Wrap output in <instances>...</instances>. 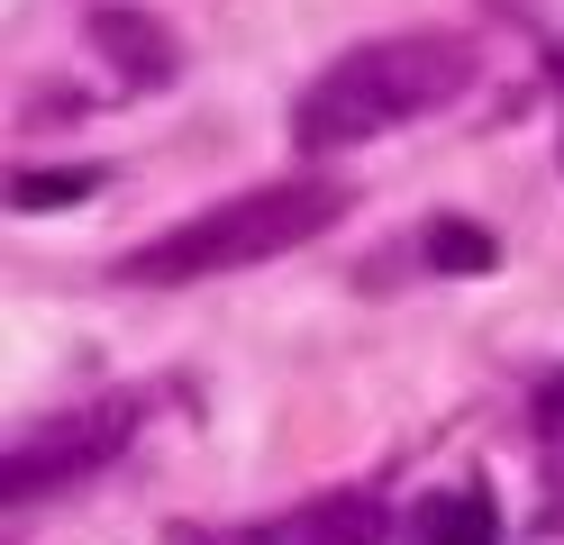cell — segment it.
I'll list each match as a JSON object with an SVG mask.
<instances>
[{
	"mask_svg": "<svg viewBox=\"0 0 564 545\" xmlns=\"http://www.w3.org/2000/svg\"><path fill=\"white\" fill-rule=\"evenodd\" d=\"M474 73H482V55H474V36H455V28L365 36V46H346L319 83L301 91L292 137H301V155H346V145H365V137L401 128V119H429L455 91H474Z\"/></svg>",
	"mask_w": 564,
	"mask_h": 545,
	"instance_id": "1",
	"label": "cell"
},
{
	"mask_svg": "<svg viewBox=\"0 0 564 545\" xmlns=\"http://www.w3.org/2000/svg\"><path fill=\"white\" fill-rule=\"evenodd\" d=\"M346 218L337 182H256L219 209L183 218V228L147 237L137 254H119V282H209V273H237V264H273L310 237H328Z\"/></svg>",
	"mask_w": 564,
	"mask_h": 545,
	"instance_id": "2",
	"label": "cell"
},
{
	"mask_svg": "<svg viewBox=\"0 0 564 545\" xmlns=\"http://www.w3.org/2000/svg\"><path fill=\"white\" fill-rule=\"evenodd\" d=\"M137 436V400H83V410L46 418L37 436H19L10 446V500L28 491H64L83 482V472H110V455Z\"/></svg>",
	"mask_w": 564,
	"mask_h": 545,
	"instance_id": "3",
	"label": "cell"
},
{
	"mask_svg": "<svg viewBox=\"0 0 564 545\" xmlns=\"http://www.w3.org/2000/svg\"><path fill=\"white\" fill-rule=\"evenodd\" d=\"M173 545H392V519L382 500L365 491H337V500H310L273 527H246V536H173Z\"/></svg>",
	"mask_w": 564,
	"mask_h": 545,
	"instance_id": "4",
	"label": "cell"
},
{
	"mask_svg": "<svg viewBox=\"0 0 564 545\" xmlns=\"http://www.w3.org/2000/svg\"><path fill=\"white\" fill-rule=\"evenodd\" d=\"M91 46H100V64H110L119 83H137V91H164L173 64H183V46H173L164 19H147V10H100V19H91Z\"/></svg>",
	"mask_w": 564,
	"mask_h": 545,
	"instance_id": "5",
	"label": "cell"
},
{
	"mask_svg": "<svg viewBox=\"0 0 564 545\" xmlns=\"http://www.w3.org/2000/svg\"><path fill=\"white\" fill-rule=\"evenodd\" d=\"M419 545H501V500L482 482H455V491H429L419 500Z\"/></svg>",
	"mask_w": 564,
	"mask_h": 545,
	"instance_id": "6",
	"label": "cell"
},
{
	"mask_svg": "<svg viewBox=\"0 0 564 545\" xmlns=\"http://www.w3.org/2000/svg\"><path fill=\"white\" fill-rule=\"evenodd\" d=\"M91 182H110L100 164H19L10 173V209H74V200H91Z\"/></svg>",
	"mask_w": 564,
	"mask_h": 545,
	"instance_id": "7",
	"label": "cell"
},
{
	"mask_svg": "<svg viewBox=\"0 0 564 545\" xmlns=\"http://www.w3.org/2000/svg\"><path fill=\"white\" fill-rule=\"evenodd\" d=\"M429 264L437 273H491L501 264V246H491V228H474V218H429Z\"/></svg>",
	"mask_w": 564,
	"mask_h": 545,
	"instance_id": "8",
	"label": "cell"
},
{
	"mask_svg": "<svg viewBox=\"0 0 564 545\" xmlns=\"http://www.w3.org/2000/svg\"><path fill=\"white\" fill-rule=\"evenodd\" d=\"M555 64H564V55H555Z\"/></svg>",
	"mask_w": 564,
	"mask_h": 545,
	"instance_id": "9",
	"label": "cell"
}]
</instances>
